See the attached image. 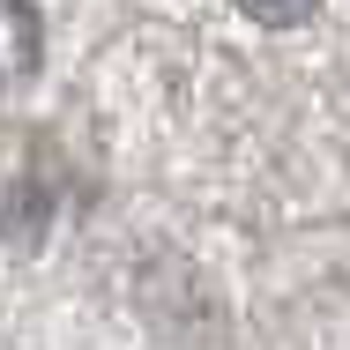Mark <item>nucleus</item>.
<instances>
[{
    "label": "nucleus",
    "mask_w": 350,
    "mask_h": 350,
    "mask_svg": "<svg viewBox=\"0 0 350 350\" xmlns=\"http://www.w3.org/2000/svg\"><path fill=\"white\" fill-rule=\"evenodd\" d=\"M38 53H45V23H38V8H30V0H0V90L30 82Z\"/></svg>",
    "instance_id": "nucleus-1"
},
{
    "label": "nucleus",
    "mask_w": 350,
    "mask_h": 350,
    "mask_svg": "<svg viewBox=\"0 0 350 350\" xmlns=\"http://www.w3.org/2000/svg\"><path fill=\"white\" fill-rule=\"evenodd\" d=\"M254 23H269V30H291V23H306L313 15V0H239Z\"/></svg>",
    "instance_id": "nucleus-2"
}]
</instances>
